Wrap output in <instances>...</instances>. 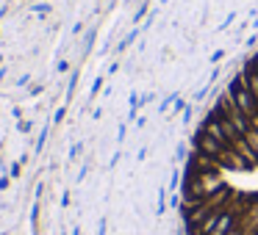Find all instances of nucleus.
Segmentation results:
<instances>
[]
</instances>
